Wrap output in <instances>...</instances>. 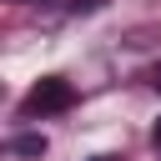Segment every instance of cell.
Wrapping results in <instances>:
<instances>
[{"label":"cell","instance_id":"obj_1","mask_svg":"<svg viewBox=\"0 0 161 161\" xmlns=\"http://www.w3.org/2000/svg\"><path fill=\"white\" fill-rule=\"evenodd\" d=\"M70 101H75L70 80H60V75H40V80L30 86V96L20 101V111H25V116H55V111H70Z\"/></svg>","mask_w":161,"mask_h":161},{"label":"cell","instance_id":"obj_3","mask_svg":"<svg viewBox=\"0 0 161 161\" xmlns=\"http://www.w3.org/2000/svg\"><path fill=\"white\" fill-rule=\"evenodd\" d=\"M101 5H106V0H70V10H75V15H80V10H101Z\"/></svg>","mask_w":161,"mask_h":161},{"label":"cell","instance_id":"obj_4","mask_svg":"<svg viewBox=\"0 0 161 161\" xmlns=\"http://www.w3.org/2000/svg\"><path fill=\"white\" fill-rule=\"evenodd\" d=\"M151 146H156V151H161V121H156V126H151Z\"/></svg>","mask_w":161,"mask_h":161},{"label":"cell","instance_id":"obj_5","mask_svg":"<svg viewBox=\"0 0 161 161\" xmlns=\"http://www.w3.org/2000/svg\"><path fill=\"white\" fill-rule=\"evenodd\" d=\"M151 86H156V91H161V65H156V70H151Z\"/></svg>","mask_w":161,"mask_h":161},{"label":"cell","instance_id":"obj_2","mask_svg":"<svg viewBox=\"0 0 161 161\" xmlns=\"http://www.w3.org/2000/svg\"><path fill=\"white\" fill-rule=\"evenodd\" d=\"M10 151H15V156H40V151H45V136H15Z\"/></svg>","mask_w":161,"mask_h":161}]
</instances>
